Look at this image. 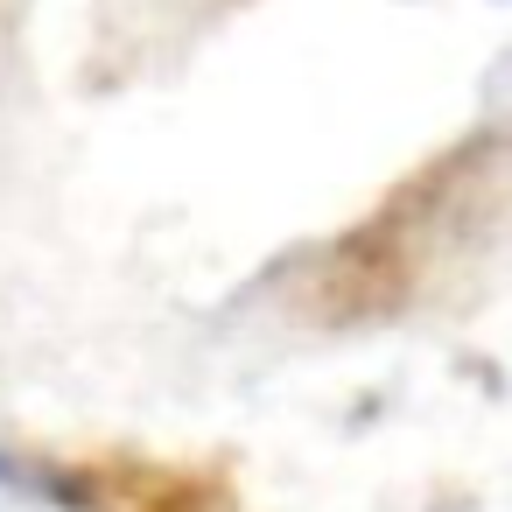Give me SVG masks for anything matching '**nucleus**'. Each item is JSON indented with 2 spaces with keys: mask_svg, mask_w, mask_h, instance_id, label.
<instances>
[{
  "mask_svg": "<svg viewBox=\"0 0 512 512\" xmlns=\"http://www.w3.org/2000/svg\"><path fill=\"white\" fill-rule=\"evenodd\" d=\"M0 512H106V498L64 463L0 449Z\"/></svg>",
  "mask_w": 512,
  "mask_h": 512,
  "instance_id": "f257e3e1",
  "label": "nucleus"
}]
</instances>
